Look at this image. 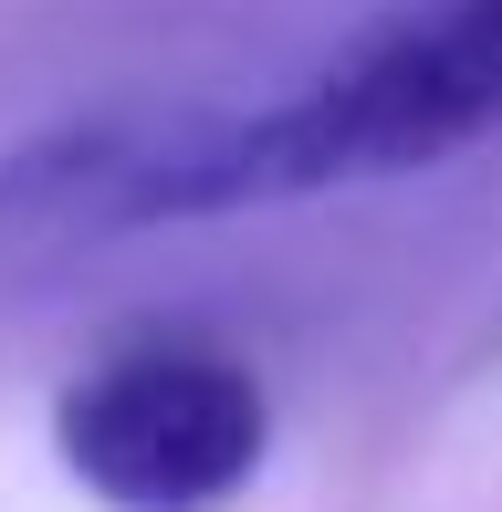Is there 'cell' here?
Returning <instances> with one entry per match:
<instances>
[{
	"mask_svg": "<svg viewBox=\"0 0 502 512\" xmlns=\"http://www.w3.org/2000/svg\"><path fill=\"white\" fill-rule=\"evenodd\" d=\"M502 126V0H419L377 21L293 95L262 105H178V115H95L0 157V230H157L231 220L367 178L440 168Z\"/></svg>",
	"mask_w": 502,
	"mask_h": 512,
	"instance_id": "1",
	"label": "cell"
},
{
	"mask_svg": "<svg viewBox=\"0 0 502 512\" xmlns=\"http://www.w3.org/2000/svg\"><path fill=\"white\" fill-rule=\"evenodd\" d=\"M53 450L105 512H231L272 460V398L220 345L136 335L53 398Z\"/></svg>",
	"mask_w": 502,
	"mask_h": 512,
	"instance_id": "2",
	"label": "cell"
}]
</instances>
